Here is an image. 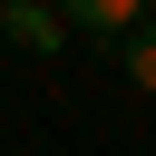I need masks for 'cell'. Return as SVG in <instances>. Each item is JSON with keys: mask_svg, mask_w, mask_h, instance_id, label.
<instances>
[{"mask_svg": "<svg viewBox=\"0 0 156 156\" xmlns=\"http://www.w3.org/2000/svg\"><path fill=\"white\" fill-rule=\"evenodd\" d=\"M146 20H156V0H146Z\"/></svg>", "mask_w": 156, "mask_h": 156, "instance_id": "cell-4", "label": "cell"}, {"mask_svg": "<svg viewBox=\"0 0 156 156\" xmlns=\"http://www.w3.org/2000/svg\"><path fill=\"white\" fill-rule=\"evenodd\" d=\"M49 10H58L68 29H88V39H107V49H117V39H127V29L146 20V0H49Z\"/></svg>", "mask_w": 156, "mask_h": 156, "instance_id": "cell-2", "label": "cell"}, {"mask_svg": "<svg viewBox=\"0 0 156 156\" xmlns=\"http://www.w3.org/2000/svg\"><path fill=\"white\" fill-rule=\"evenodd\" d=\"M117 68H127V78H136V88L156 98V20H136V29L117 39Z\"/></svg>", "mask_w": 156, "mask_h": 156, "instance_id": "cell-3", "label": "cell"}, {"mask_svg": "<svg viewBox=\"0 0 156 156\" xmlns=\"http://www.w3.org/2000/svg\"><path fill=\"white\" fill-rule=\"evenodd\" d=\"M0 39H10V49H39V58H49V49L68 39V20H58L49 0H0Z\"/></svg>", "mask_w": 156, "mask_h": 156, "instance_id": "cell-1", "label": "cell"}]
</instances>
